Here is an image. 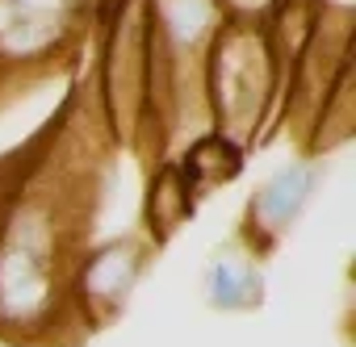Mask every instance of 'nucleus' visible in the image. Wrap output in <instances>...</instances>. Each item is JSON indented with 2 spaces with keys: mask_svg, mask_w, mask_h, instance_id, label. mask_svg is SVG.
Listing matches in <instances>:
<instances>
[]
</instances>
